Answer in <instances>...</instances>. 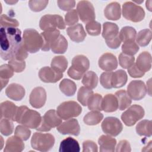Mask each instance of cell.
Listing matches in <instances>:
<instances>
[{
  "label": "cell",
  "mask_w": 152,
  "mask_h": 152,
  "mask_svg": "<svg viewBox=\"0 0 152 152\" xmlns=\"http://www.w3.org/2000/svg\"><path fill=\"white\" fill-rule=\"evenodd\" d=\"M23 44L21 31L16 27H1V57L4 60H10L14 57Z\"/></svg>",
  "instance_id": "1"
},
{
  "label": "cell",
  "mask_w": 152,
  "mask_h": 152,
  "mask_svg": "<svg viewBox=\"0 0 152 152\" xmlns=\"http://www.w3.org/2000/svg\"><path fill=\"white\" fill-rule=\"evenodd\" d=\"M41 121L42 117L38 112L31 110L26 106L18 107L15 120L17 123L28 128L36 129L40 124Z\"/></svg>",
  "instance_id": "2"
},
{
  "label": "cell",
  "mask_w": 152,
  "mask_h": 152,
  "mask_svg": "<svg viewBox=\"0 0 152 152\" xmlns=\"http://www.w3.org/2000/svg\"><path fill=\"white\" fill-rule=\"evenodd\" d=\"M23 45L27 52L31 53L38 52L43 45L41 34L33 28L26 29L23 35Z\"/></svg>",
  "instance_id": "3"
},
{
  "label": "cell",
  "mask_w": 152,
  "mask_h": 152,
  "mask_svg": "<svg viewBox=\"0 0 152 152\" xmlns=\"http://www.w3.org/2000/svg\"><path fill=\"white\" fill-rule=\"evenodd\" d=\"M89 66L90 62L86 56L76 55L72 60V65L68 70V75L72 79L79 80L88 69Z\"/></svg>",
  "instance_id": "4"
},
{
  "label": "cell",
  "mask_w": 152,
  "mask_h": 152,
  "mask_svg": "<svg viewBox=\"0 0 152 152\" xmlns=\"http://www.w3.org/2000/svg\"><path fill=\"white\" fill-rule=\"evenodd\" d=\"M55 144V138L50 134L34 132L31 139V145L36 150L46 152L50 150Z\"/></svg>",
  "instance_id": "5"
},
{
  "label": "cell",
  "mask_w": 152,
  "mask_h": 152,
  "mask_svg": "<svg viewBox=\"0 0 152 152\" xmlns=\"http://www.w3.org/2000/svg\"><path fill=\"white\" fill-rule=\"evenodd\" d=\"M122 15L126 20L138 23L144 18L145 12L141 7L132 2L128 1L122 5Z\"/></svg>",
  "instance_id": "6"
},
{
  "label": "cell",
  "mask_w": 152,
  "mask_h": 152,
  "mask_svg": "<svg viewBox=\"0 0 152 152\" xmlns=\"http://www.w3.org/2000/svg\"><path fill=\"white\" fill-rule=\"evenodd\" d=\"M57 113L64 120H68L79 116L81 112V106L74 101H67L61 103L57 107Z\"/></svg>",
  "instance_id": "7"
},
{
  "label": "cell",
  "mask_w": 152,
  "mask_h": 152,
  "mask_svg": "<svg viewBox=\"0 0 152 152\" xmlns=\"http://www.w3.org/2000/svg\"><path fill=\"white\" fill-rule=\"evenodd\" d=\"M39 27L41 30L44 31H51L65 28V23L63 18L56 14H46L41 17L39 21Z\"/></svg>",
  "instance_id": "8"
},
{
  "label": "cell",
  "mask_w": 152,
  "mask_h": 152,
  "mask_svg": "<svg viewBox=\"0 0 152 152\" xmlns=\"http://www.w3.org/2000/svg\"><path fill=\"white\" fill-rule=\"evenodd\" d=\"M62 119L55 110L50 109L42 117L40 124L36 130L42 132L49 131L52 128L58 126L62 123Z\"/></svg>",
  "instance_id": "9"
},
{
  "label": "cell",
  "mask_w": 152,
  "mask_h": 152,
  "mask_svg": "<svg viewBox=\"0 0 152 152\" xmlns=\"http://www.w3.org/2000/svg\"><path fill=\"white\" fill-rule=\"evenodd\" d=\"M144 110L142 106L138 104L131 106L121 115V119L128 126H133L137 121L144 116Z\"/></svg>",
  "instance_id": "10"
},
{
  "label": "cell",
  "mask_w": 152,
  "mask_h": 152,
  "mask_svg": "<svg viewBox=\"0 0 152 152\" xmlns=\"http://www.w3.org/2000/svg\"><path fill=\"white\" fill-rule=\"evenodd\" d=\"M77 12L81 20L85 23L94 21L96 15L93 4L88 1H80L77 5Z\"/></svg>",
  "instance_id": "11"
},
{
  "label": "cell",
  "mask_w": 152,
  "mask_h": 152,
  "mask_svg": "<svg viewBox=\"0 0 152 152\" xmlns=\"http://www.w3.org/2000/svg\"><path fill=\"white\" fill-rule=\"evenodd\" d=\"M102 129L104 133L113 137L118 135L123 129L121 122L116 117L106 118L102 123Z\"/></svg>",
  "instance_id": "12"
},
{
  "label": "cell",
  "mask_w": 152,
  "mask_h": 152,
  "mask_svg": "<svg viewBox=\"0 0 152 152\" xmlns=\"http://www.w3.org/2000/svg\"><path fill=\"white\" fill-rule=\"evenodd\" d=\"M127 93L134 100H140L147 94V88L141 80L131 81L127 87Z\"/></svg>",
  "instance_id": "13"
},
{
  "label": "cell",
  "mask_w": 152,
  "mask_h": 152,
  "mask_svg": "<svg viewBox=\"0 0 152 152\" xmlns=\"http://www.w3.org/2000/svg\"><path fill=\"white\" fill-rule=\"evenodd\" d=\"M46 92L44 88L37 87L34 88L29 96V103L31 106L36 109L41 108L46 101Z\"/></svg>",
  "instance_id": "14"
},
{
  "label": "cell",
  "mask_w": 152,
  "mask_h": 152,
  "mask_svg": "<svg viewBox=\"0 0 152 152\" xmlns=\"http://www.w3.org/2000/svg\"><path fill=\"white\" fill-rule=\"evenodd\" d=\"M56 129L59 133L63 135L69 134L77 136L80 132V127L76 119H68L57 126Z\"/></svg>",
  "instance_id": "15"
},
{
  "label": "cell",
  "mask_w": 152,
  "mask_h": 152,
  "mask_svg": "<svg viewBox=\"0 0 152 152\" xmlns=\"http://www.w3.org/2000/svg\"><path fill=\"white\" fill-rule=\"evenodd\" d=\"M39 77L43 82L55 83L62 78L63 74L56 71L49 66H45L39 70Z\"/></svg>",
  "instance_id": "16"
},
{
  "label": "cell",
  "mask_w": 152,
  "mask_h": 152,
  "mask_svg": "<svg viewBox=\"0 0 152 152\" xmlns=\"http://www.w3.org/2000/svg\"><path fill=\"white\" fill-rule=\"evenodd\" d=\"M98 64L99 67L105 71H112L118 66L116 56L110 53H105L99 58Z\"/></svg>",
  "instance_id": "17"
},
{
  "label": "cell",
  "mask_w": 152,
  "mask_h": 152,
  "mask_svg": "<svg viewBox=\"0 0 152 152\" xmlns=\"http://www.w3.org/2000/svg\"><path fill=\"white\" fill-rule=\"evenodd\" d=\"M18 107L10 101H5L1 103V118H5L15 121Z\"/></svg>",
  "instance_id": "18"
},
{
  "label": "cell",
  "mask_w": 152,
  "mask_h": 152,
  "mask_svg": "<svg viewBox=\"0 0 152 152\" xmlns=\"http://www.w3.org/2000/svg\"><path fill=\"white\" fill-rule=\"evenodd\" d=\"M66 33L70 39L76 43H80L85 39L86 31L81 24H77L67 28Z\"/></svg>",
  "instance_id": "19"
},
{
  "label": "cell",
  "mask_w": 152,
  "mask_h": 152,
  "mask_svg": "<svg viewBox=\"0 0 152 152\" xmlns=\"http://www.w3.org/2000/svg\"><path fill=\"white\" fill-rule=\"evenodd\" d=\"M25 93L24 88L17 83L10 84L5 90L7 96L15 101L22 100L25 96Z\"/></svg>",
  "instance_id": "20"
},
{
  "label": "cell",
  "mask_w": 152,
  "mask_h": 152,
  "mask_svg": "<svg viewBox=\"0 0 152 152\" xmlns=\"http://www.w3.org/2000/svg\"><path fill=\"white\" fill-rule=\"evenodd\" d=\"M24 148V144L22 140L14 135L8 138L6 141L4 152H20Z\"/></svg>",
  "instance_id": "21"
},
{
  "label": "cell",
  "mask_w": 152,
  "mask_h": 152,
  "mask_svg": "<svg viewBox=\"0 0 152 152\" xmlns=\"http://www.w3.org/2000/svg\"><path fill=\"white\" fill-rule=\"evenodd\" d=\"M102 34L106 42L112 40L119 36L118 26L113 23L105 22L103 24Z\"/></svg>",
  "instance_id": "22"
},
{
  "label": "cell",
  "mask_w": 152,
  "mask_h": 152,
  "mask_svg": "<svg viewBox=\"0 0 152 152\" xmlns=\"http://www.w3.org/2000/svg\"><path fill=\"white\" fill-rule=\"evenodd\" d=\"M105 17L110 20H118L121 16V6L117 2H112L106 5L104 10Z\"/></svg>",
  "instance_id": "23"
},
{
  "label": "cell",
  "mask_w": 152,
  "mask_h": 152,
  "mask_svg": "<svg viewBox=\"0 0 152 152\" xmlns=\"http://www.w3.org/2000/svg\"><path fill=\"white\" fill-rule=\"evenodd\" d=\"M40 34L43 40V45L41 49L43 51H48L50 49L51 44L60 35V31L56 29L51 31H45L41 33Z\"/></svg>",
  "instance_id": "24"
},
{
  "label": "cell",
  "mask_w": 152,
  "mask_h": 152,
  "mask_svg": "<svg viewBox=\"0 0 152 152\" xmlns=\"http://www.w3.org/2000/svg\"><path fill=\"white\" fill-rule=\"evenodd\" d=\"M135 64L141 71L144 72H148L151 67V54L146 51L141 53L137 58Z\"/></svg>",
  "instance_id": "25"
},
{
  "label": "cell",
  "mask_w": 152,
  "mask_h": 152,
  "mask_svg": "<svg viewBox=\"0 0 152 152\" xmlns=\"http://www.w3.org/2000/svg\"><path fill=\"white\" fill-rule=\"evenodd\" d=\"M102 109L105 112H113L118 109V103L116 96L107 94L102 99Z\"/></svg>",
  "instance_id": "26"
},
{
  "label": "cell",
  "mask_w": 152,
  "mask_h": 152,
  "mask_svg": "<svg viewBox=\"0 0 152 152\" xmlns=\"http://www.w3.org/2000/svg\"><path fill=\"white\" fill-rule=\"evenodd\" d=\"M80 151V148L78 141L72 137H67L61 142L59 152H79Z\"/></svg>",
  "instance_id": "27"
},
{
  "label": "cell",
  "mask_w": 152,
  "mask_h": 152,
  "mask_svg": "<svg viewBox=\"0 0 152 152\" xmlns=\"http://www.w3.org/2000/svg\"><path fill=\"white\" fill-rule=\"evenodd\" d=\"M98 143L100 145V151H114L116 140L110 135H102L99 137Z\"/></svg>",
  "instance_id": "28"
},
{
  "label": "cell",
  "mask_w": 152,
  "mask_h": 152,
  "mask_svg": "<svg viewBox=\"0 0 152 152\" xmlns=\"http://www.w3.org/2000/svg\"><path fill=\"white\" fill-rule=\"evenodd\" d=\"M127 80L126 72L122 69H119L112 72L111 81L112 87L118 88L123 87L126 83Z\"/></svg>",
  "instance_id": "29"
},
{
  "label": "cell",
  "mask_w": 152,
  "mask_h": 152,
  "mask_svg": "<svg viewBox=\"0 0 152 152\" xmlns=\"http://www.w3.org/2000/svg\"><path fill=\"white\" fill-rule=\"evenodd\" d=\"M50 48L54 53H64L68 48V42L63 35L60 34L51 44Z\"/></svg>",
  "instance_id": "30"
},
{
  "label": "cell",
  "mask_w": 152,
  "mask_h": 152,
  "mask_svg": "<svg viewBox=\"0 0 152 152\" xmlns=\"http://www.w3.org/2000/svg\"><path fill=\"white\" fill-rule=\"evenodd\" d=\"M115 96L117 99L118 108L119 110H124L128 107L131 104V99L125 90H120L115 93Z\"/></svg>",
  "instance_id": "31"
},
{
  "label": "cell",
  "mask_w": 152,
  "mask_h": 152,
  "mask_svg": "<svg viewBox=\"0 0 152 152\" xmlns=\"http://www.w3.org/2000/svg\"><path fill=\"white\" fill-rule=\"evenodd\" d=\"M59 89L65 96H72L76 92L77 86L73 81L65 78L60 82Z\"/></svg>",
  "instance_id": "32"
},
{
  "label": "cell",
  "mask_w": 152,
  "mask_h": 152,
  "mask_svg": "<svg viewBox=\"0 0 152 152\" xmlns=\"http://www.w3.org/2000/svg\"><path fill=\"white\" fill-rule=\"evenodd\" d=\"M82 83L85 87L91 90L94 89L97 86L98 77L94 72L92 71H87L83 76Z\"/></svg>",
  "instance_id": "33"
},
{
  "label": "cell",
  "mask_w": 152,
  "mask_h": 152,
  "mask_svg": "<svg viewBox=\"0 0 152 152\" xmlns=\"http://www.w3.org/2000/svg\"><path fill=\"white\" fill-rule=\"evenodd\" d=\"M103 118V115L99 111L93 110L88 112L84 117L83 121L87 125H96Z\"/></svg>",
  "instance_id": "34"
},
{
  "label": "cell",
  "mask_w": 152,
  "mask_h": 152,
  "mask_svg": "<svg viewBox=\"0 0 152 152\" xmlns=\"http://www.w3.org/2000/svg\"><path fill=\"white\" fill-rule=\"evenodd\" d=\"M50 65L56 71L62 73L68 66V61L64 56H56L52 59Z\"/></svg>",
  "instance_id": "35"
},
{
  "label": "cell",
  "mask_w": 152,
  "mask_h": 152,
  "mask_svg": "<svg viewBox=\"0 0 152 152\" xmlns=\"http://www.w3.org/2000/svg\"><path fill=\"white\" fill-rule=\"evenodd\" d=\"M136 132L140 136H151V121L144 119L140 121L136 126Z\"/></svg>",
  "instance_id": "36"
},
{
  "label": "cell",
  "mask_w": 152,
  "mask_h": 152,
  "mask_svg": "<svg viewBox=\"0 0 152 152\" xmlns=\"http://www.w3.org/2000/svg\"><path fill=\"white\" fill-rule=\"evenodd\" d=\"M14 75V71L8 64H4L0 66V78L1 83V90L6 86L8 83L9 78Z\"/></svg>",
  "instance_id": "37"
},
{
  "label": "cell",
  "mask_w": 152,
  "mask_h": 152,
  "mask_svg": "<svg viewBox=\"0 0 152 152\" xmlns=\"http://www.w3.org/2000/svg\"><path fill=\"white\" fill-rule=\"evenodd\" d=\"M135 40L140 46H147L151 40V31L148 28L140 30L136 35Z\"/></svg>",
  "instance_id": "38"
},
{
  "label": "cell",
  "mask_w": 152,
  "mask_h": 152,
  "mask_svg": "<svg viewBox=\"0 0 152 152\" xmlns=\"http://www.w3.org/2000/svg\"><path fill=\"white\" fill-rule=\"evenodd\" d=\"M137 35L135 29L130 26H125L122 28L119 34V36L124 43L127 41L135 40Z\"/></svg>",
  "instance_id": "39"
},
{
  "label": "cell",
  "mask_w": 152,
  "mask_h": 152,
  "mask_svg": "<svg viewBox=\"0 0 152 152\" xmlns=\"http://www.w3.org/2000/svg\"><path fill=\"white\" fill-rule=\"evenodd\" d=\"M102 96L100 94L95 93L93 94L89 98L87 106L88 108L91 110L101 111L102 109Z\"/></svg>",
  "instance_id": "40"
},
{
  "label": "cell",
  "mask_w": 152,
  "mask_h": 152,
  "mask_svg": "<svg viewBox=\"0 0 152 152\" xmlns=\"http://www.w3.org/2000/svg\"><path fill=\"white\" fill-rule=\"evenodd\" d=\"M93 94V90L86 87H81L77 93V100L83 106H87L90 96Z\"/></svg>",
  "instance_id": "41"
},
{
  "label": "cell",
  "mask_w": 152,
  "mask_h": 152,
  "mask_svg": "<svg viewBox=\"0 0 152 152\" xmlns=\"http://www.w3.org/2000/svg\"><path fill=\"white\" fill-rule=\"evenodd\" d=\"M139 50V46L135 40L127 41L124 43L122 46V51L123 53L128 55L133 56Z\"/></svg>",
  "instance_id": "42"
},
{
  "label": "cell",
  "mask_w": 152,
  "mask_h": 152,
  "mask_svg": "<svg viewBox=\"0 0 152 152\" xmlns=\"http://www.w3.org/2000/svg\"><path fill=\"white\" fill-rule=\"evenodd\" d=\"M13 129L14 125L12 124V121L5 118H1L0 131L2 135L5 136L11 135L13 132Z\"/></svg>",
  "instance_id": "43"
},
{
  "label": "cell",
  "mask_w": 152,
  "mask_h": 152,
  "mask_svg": "<svg viewBox=\"0 0 152 152\" xmlns=\"http://www.w3.org/2000/svg\"><path fill=\"white\" fill-rule=\"evenodd\" d=\"M118 59L120 66L124 69H128L134 64L135 58L134 56H130L121 53L119 54Z\"/></svg>",
  "instance_id": "44"
},
{
  "label": "cell",
  "mask_w": 152,
  "mask_h": 152,
  "mask_svg": "<svg viewBox=\"0 0 152 152\" xmlns=\"http://www.w3.org/2000/svg\"><path fill=\"white\" fill-rule=\"evenodd\" d=\"M86 29L89 35L96 36L100 34L101 25L99 23L96 21H92L86 24Z\"/></svg>",
  "instance_id": "45"
},
{
  "label": "cell",
  "mask_w": 152,
  "mask_h": 152,
  "mask_svg": "<svg viewBox=\"0 0 152 152\" xmlns=\"http://www.w3.org/2000/svg\"><path fill=\"white\" fill-rule=\"evenodd\" d=\"M0 24L1 27H16L19 26V23L16 19L11 18L6 14L1 15Z\"/></svg>",
  "instance_id": "46"
},
{
  "label": "cell",
  "mask_w": 152,
  "mask_h": 152,
  "mask_svg": "<svg viewBox=\"0 0 152 152\" xmlns=\"http://www.w3.org/2000/svg\"><path fill=\"white\" fill-rule=\"evenodd\" d=\"M15 135L23 141L27 140L31 135V131L28 128L24 125H18L15 129Z\"/></svg>",
  "instance_id": "47"
},
{
  "label": "cell",
  "mask_w": 152,
  "mask_h": 152,
  "mask_svg": "<svg viewBox=\"0 0 152 152\" xmlns=\"http://www.w3.org/2000/svg\"><path fill=\"white\" fill-rule=\"evenodd\" d=\"M8 65L15 72H21L26 68V62L24 61L18 60L14 57L9 60Z\"/></svg>",
  "instance_id": "48"
},
{
  "label": "cell",
  "mask_w": 152,
  "mask_h": 152,
  "mask_svg": "<svg viewBox=\"0 0 152 152\" xmlns=\"http://www.w3.org/2000/svg\"><path fill=\"white\" fill-rule=\"evenodd\" d=\"M48 1H29L28 6L30 10L34 12H40L43 10L47 6Z\"/></svg>",
  "instance_id": "49"
},
{
  "label": "cell",
  "mask_w": 152,
  "mask_h": 152,
  "mask_svg": "<svg viewBox=\"0 0 152 152\" xmlns=\"http://www.w3.org/2000/svg\"><path fill=\"white\" fill-rule=\"evenodd\" d=\"M112 72L107 71L103 72L100 77V82L103 87L106 89L112 88Z\"/></svg>",
  "instance_id": "50"
},
{
  "label": "cell",
  "mask_w": 152,
  "mask_h": 152,
  "mask_svg": "<svg viewBox=\"0 0 152 152\" xmlns=\"http://www.w3.org/2000/svg\"><path fill=\"white\" fill-rule=\"evenodd\" d=\"M65 24L68 26H73L78 21V13L76 10L69 11L65 15Z\"/></svg>",
  "instance_id": "51"
},
{
  "label": "cell",
  "mask_w": 152,
  "mask_h": 152,
  "mask_svg": "<svg viewBox=\"0 0 152 152\" xmlns=\"http://www.w3.org/2000/svg\"><path fill=\"white\" fill-rule=\"evenodd\" d=\"M58 7L63 11H70L75 6V1L74 0L71 1H63L59 0L57 1Z\"/></svg>",
  "instance_id": "52"
},
{
  "label": "cell",
  "mask_w": 152,
  "mask_h": 152,
  "mask_svg": "<svg viewBox=\"0 0 152 152\" xmlns=\"http://www.w3.org/2000/svg\"><path fill=\"white\" fill-rule=\"evenodd\" d=\"M128 72L129 75L132 78H140L143 77L145 74V72L141 71L135 64H134L128 68Z\"/></svg>",
  "instance_id": "53"
},
{
  "label": "cell",
  "mask_w": 152,
  "mask_h": 152,
  "mask_svg": "<svg viewBox=\"0 0 152 152\" xmlns=\"http://www.w3.org/2000/svg\"><path fill=\"white\" fill-rule=\"evenodd\" d=\"M83 152H97L98 147L97 144L91 140H86L83 143Z\"/></svg>",
  "instance_id": "54"
},
{
  "label": "cell",
  "mask_w": 152,
  "mask_h": 152,
  "mask_svg": "<svg viewBox=\"0 0 152 152\" xmlns=\"http://www.w3.org/2000/svg\"><path fill=\"white\" fill-rule=\"evenodd\" d=\"M117 152L118 151H131V148L129 142L125 140H121L118 144L116 150H115Z\"/></svg>",
  "instance_id": "55"
},
{
  "label": "cell",
  "mask_w": 152,
  "mask_h": 152,
  "mask_svg": "<svg viewBox=\"0 0 152 152\" xmlns=\"http://www.w3.org/2000/svg\"><path fill=\"white\" fill-rule=\"evenodd\" d=\"M27 56H28L27 50L25 49L23 45L22 44V45L18 49V50L16 53L15 55L14 56V58L20 61H24V59L27 58Z\"/></svg>",
  "instance_id": "56"
},
{
  "label": "cell",
  "mask_w": 152,
  "mask_h": 152,
  "mask_svg": "<svg viewBox=\"0 0 152 152\" xmlns=\"http://www.w3.org/2000/svg\"><path fill=\"white\" fill-rule=\"evenodd\" d=\"M121 42L122 41H121L119 36H118L116 38H115L112 40L106 42V43L108 47H109L111 49H115L119 47V46L121 44Z\"/></svg>",
  "instance_id": "57"
},
{
  "label": "cell",
  "mask_w": 152,
  "mask_h": 152,
  "mask_svg": "<svg viewBox=\"0 0 152 152\" xmlns=\"http://www.w3.org/2000/svg\"><path fill=\"white\" fill-rule=\"evenodd\" d=\"M149 2H150V1H146V7H147V8L148 9V10L150 11H151V5L150 4H149Z\"/></svg>",
  "instance_id": "58"
},
{
  "label": "cell",
  "mask_w": 152,
  "mask_h": 152,
  "mask_svg": "<svg viewBox=\"0 0 152 152\" xmlns=\"http://www.w3.org/2000/svg\"><path fill=\"white\" fill-rule=\"evenodd\" d=\"M6 2L10 4H15V2H17V1H6Z\"/></svg>",
  "instance_id": "59"
}]
</instances>
